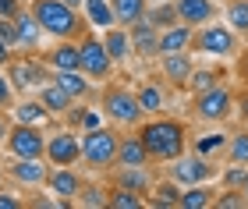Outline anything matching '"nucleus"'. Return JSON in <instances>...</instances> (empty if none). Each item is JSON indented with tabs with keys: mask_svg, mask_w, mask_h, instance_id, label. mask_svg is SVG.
Returning a JSON list of instances; mask_svg holds the SVG:
<instances>
[{
	"mask_svg": "<svg viewBox=\"0 0 248 209\" xmlns=\"http://www.w3.org/2000/svg\"><path fill=\"white\" fill-rule=\"evenodd\" d=\"M139 138H142L145 152H149V160H160V163H174L188 149V131H185L181 120H174V117L145 120L139 128Z\"/></svg>",
	"mask_w": 248,
	"mask_h": 209,
	"instance_id": "nucleus-1",
	"label": "nucleus"
},
{
	"mask_svg": "<svg viewBox=\"0 0 248 209\" xmlns=\"http://www.w3.org/2000/svg\"><path fill=\"white\" fill-rule=\"evenodd\" d=\"M29 11L36 15V21L43 25V32L53 39H71L78 29H82V18H78L75 7H67L64 0H32Z\"/></svg>",
	"mask_w": 248,
	"mask_h": 209,
	"instance_id": "nucleus-2",
	"label": "nucleus"
},
{
	"mask_svg": "<svg viewBox=\"0 0 248 209\" xmlns=\"http://www.w3.org/2000/svg\"><path fill=\"white\" fill-rule=\"evenodd\" d=\"M117 146H121V138L110 128L85 131L82 135V160L89 167H96V170H110L117 163Z\"/></svg>",
	"mask_w": 248,
	"mask_h": 209,
	"instance_id": "nucleus-3",
	"label": "nucleus"
},
{
	"mask_svg": "<svg viewBox=\"0 0 248 209\" xmlns=\"http://www.w3.org/2000/svg\"><path fill=\"white\" fill-rule=\"evenodd\" d=\"M4 146L15 160H43L46 156V135H43L39 124H18L15 120L7 138H4Z\"/></svg>",
	"mask_w": 248,
	"mask_h": 209,
	"instance_id": "nucleus-4",
	"label": "nucleus"
},
{
	"mask_svg": "<svg viewBox=\"0 0 248 209\" xmlns=\"http://www.w3.org/2000/svg\"><path fill=\"white\" fill-rule=\"evenodd\" d=\"M191 46L209 53V57H234V50H238V32L231 25H213V21H206V25L195 32Z\"/></svg>",
	"mask_w": 248,
	"mask_h": 209,
	"instance_id": "nucleus-5",
	"label": "nucleus"
},
{
	"mask_svg": "<svg viewBox=\"0 0 248 209\" xmlns=\"http://www.w3.org/2000/svg\"><path fill=\"white\" fill-rule=\"evenodd\" d=\"M103 114L114 120V124H142L145 110L139 106V96H131L128 89H121V85H114V89H107L103 96Z\"/></svg>",
	"mask_w": 248,
	"mask_h": 209,
	"instance_id": "nucleus-6",
	"label": "nucleus"
},
{
	"mask_svg": "<svg viewBox=\"0 0 248 209\" xmlns=\"http://www.w3.org/2000/svg\"><path fill=\"white\" fill-rule=\"evenodd\" d=\"M231 110H234V96H231V89H223V85L195 92V114L202 120H213V124H217V120H227Z\"/></svg>",
	"mask_w": 248,
	"mask_h": 209,
	"instance_id": "nucleus-7",
	"label": "nucleus"
},
{
	"mask_svg": "<svg viewBox=\"0 0 248 209\" xmlns=\"http://www.w3.org/2000/svg\"><path fill=\"white\" fill-rule=\"evenodd\" d=\"M213 174H217V167H213L206 156H199V152L195 156H185L181 152V156L174 160V167H170V178L181 184V188H188V184H206Z\"/></svg>",
	"mask_w": 248,
	"mask_h": 209,
	"instance_id": "nucleus-8",
	"label": "nucleus"
},
{
	"mask_svg": "<svg viewBox=\"0 0 248 209\" xmlns=\"http://www.w3.org/2000/svg\"><path fill=\"white\" fill-rule=\"evenodd\" d=\"M78 50H82V71L89 75V78H110V71H114V60H110L103 39L85 36L82 43H78Z\"/></svg>",
	"mask_w": 248,
	"mask_h": 209,
	"instance_id": "nucleus-9",
	"label": "nucleus"
},
{
	"mask_svg": "<svg viewBox=\"0 0 248 209\" xmlns=\"http://www.w3.org/2000/svg\"><path fill=\"white\" fill-rule=\"evenodd\" d=\"M46 160L53 167H75L82 160V138L75 131H57L46 138Z\"/></svg>",
	"mask_w": 248,
	"mask_h": 209,
	"instance_id": "nucleus-10",
	"label": "nucleus"
},
{
	"mask_svg": "<svg viewBox=\"0 0 248 209\" xmlns=\"http://www.w3.org/2000/svg\"><path fill=\"white\" fill-rule=\"evenodd\" d=\"M7 78H11V89H32V85L46 82V71L32 57H11L7 60Z\"/></svg>",
	"mask_w": 248,
	"mask_h": 209,
	"instance_id": "nucleus-11",
	"label": "nucleus"
},
{
	"mask_svg": "<svg viewBox=\"0 0 248 209\" xmlns=\"http://www.w3.org/2000/svg\"><path fill=\"white\" fill-rule=\"evenodd\" d=\"M128 36H131V50L139 53V57H160V29L149 25L145 18L135 21L128 29Z\"/></svg>",
	"mask_w": 248,
	"mask_h": 209,
	"instance_id": "nucleus-12",
	"label": "nucleus"
},
{
	"mask_svg": "<svg viewBox=\"0 0 248 209\" xmlns=\"http://www.w3.org/2000/svg\"><path fill=\"white\" fill-rule=\"evenodd\" d=\"M7 174L15 178L18 184H25V188H43L50 178V167H43L39 160H15L7 167Z\"/></svg>",
	"mask_w": 248,
	"mask_h": 209,
	"instance_id": "nucleus-13",
	"label": "nucleus"
},
{
	"mask_svg": "<svg viewBox=\"0 0 248 209\" xmlns=\"http://www.w3.org/2000/svg\"><path fill=\"white\" fill-rule=\"evenodd\" d=\"M191 39H195V25L177 21V25L163 29V32H160V57H163V53H181V50H188Z\"/></svg>",
	"mask_w": 248,
	"mask_h": 209,
	"instance_id": "nucleus-14",
	"label": "nucleus"
},
{
	"mask_svg": "<svg viewBox=\"0 0 248 209\" xmlns=\"http://www.w3.org/2000/svg\"><path fill=\"white\" fill-rule=\"evenodd\" d=\"M46 188H50L53 195H61V199H75V195L82 192V181H78V174H75L71 167H50Z\"/></svg>",
	"mask_w": 248,
	"mask_h": 209,
	"instance_id": "nucleus-15",
	"label": "nucleus"
},
{
	"mask_svg": "<svg viewBox=\"0 0 248 209\" xmlns=\"http://www.w3.org/2000/svg\"><path fill=\"white\" fill-rule=\"evenodd\" d=\"M177 4V15H181L185 25H206V21H213V15H217V4L213 0H174Z\"/></svg>",
	"mask_w": 248,
	"mask_h": 209,
	"instance_id": "nucleus-16",
	"label": "nucleus"
},
{
	"mask_svg": "<svg viewBox=\"0 0 248 209\" xmlns=\"http://www.w3.org/2000/svg\"><path fill=\"white\" fill-rule=\"evenodd\" d=\"M18 46L21 50H36L39 46V39L46 36V32H43V25L36 21V15H32V11H18Z\"/></svg>",
	"mask_w": 248,
	"mask_h": 209,
	"instance_id": "nucleus-17",
	"label": "nucleus"
},
{
	"mask_svg": "<svg viewBox=\"0 0 248 209\" xmlns=\"http://www.w3.org/2000/svg\"><path fill=\"white\" fill-rule=\"evenodd\" d=\"M50 68L53 71H82V50L71 39H61V46L50 53Z\"/></svg>",
	"mask_w": 248,
	"mask_h": 209,
	"instance_id": "nucleus-18",
	"label": "nucleus"
},
{
	"mask_svg": "<svg viewBox=\"0 0 248 209\" xmlns=\"http://www.w3.org/2000/svg\"><path fill=\"white\" fill-rule=\"evenodd\" d=\"M82 15L93 29H114L117 25V15H114V7H110V0H85Z\"/></svg>",
	"mask_w": 248,
	"mask_h": 209,
	"instance_id": "nucleus-19",
	"label": "nucleus"
},
{
	"mask_svg": "<svg viewBox=\"0 0 248 209\" xmlns=\"http://www.w3.org/2000/svg\"><path fill=\"white\" fill-rule=\"evenodd\" d=\"M149 163V152H145L142 138L131 135V138H121L117 146V167H145Z\"/></svg>",
	"mask_w": 248,
	"mask_h": 209,
	"instance_id": "nucleus-20",
	"label": "nucleus"
},
{
	"mask_svg": "<svg viewBox=\"0 0 248 209\" xmlns=\"http://www.w3.org/2000/svg\"><path fill=\"white\" fill-rule=\"evenodd\" d=\"M39 103L46 106L50 114H67L75 100H71V96H67V92L61 89V85L50 78V82H43V85H39Z\"/></svg>",
	"mask_w": 248,
	"mask_h": 209,
	"instance_id": "nucleus-21",
	"label": "nucleus"
},
{
	"mask_svg": "<svg viewBox=\"0 0 248 209\" xmlns=\"http://www.w3.org/2000/svg\"><path fill=\"white\" fill-rule=\"evenodd\" d=\"M103 46H107V53H110V60H114V64H124V60H128L131 57V36H128V32H124V29H107V36H103Z\"/></svg>",
	"mask_w": 248,
	"mask_h": 209,
	"instance_id": "nucleus-22",
	"label": "nucleus"
},
{
	"mask_svg": "<svg viewBox=\"0 0 248 209\" xmlns=\"http://www.w3.org/2000/svg\"><path fill=\"white\" fill-rule=\"evenodd\" d=\"M53 82H57L71 100H85L89 89H93V82H89L85 71H57V75H53Z\"/></svg>",
	"mask_w": 248,
	"mask_h": 209,
	"instance_id": "nucleus-23",
	"label": "nucleus"
},
{
	"mask_svg": "<svg viewBox=\"0 0 248 209\" xmlns=\"http://www.w3.org/2000/svg\"><path fill=\"white\" fill-rule=\"evenodd\" d=\"M191 71H195V68H191V57H188L185 50H181V53H163V75H167L174 85H185Z\"/></svg>",
	"mask_w": 248,
	"mask_h": 209,
	"instance_id": "nucleus-24",
	"label": "nucleus"
},
{
	"mask_svg": "<svg viewBox=\"0 0 248 209\" xmlns=\"http://www.w3.org/2000/svg\"><path fill=\"white\" fill-rule=\"evenodd\" d=\"M149 206H153V209H177V206H181V184H177L174 178L153 184V199H149Z\"/></svg>",
	"mask_w": 248,
	"mask_h": 209,
	"instance_id": "nucleus-25",
	"label": "nucleus"
},
{
	"mask_svg": "<svg viewBox=\"0 0 248 209\" xmlns=\"http://www.w3.org/2000/svg\"><path fill=\"white\" fill-rule=\"evenodd\" d=\"M117 188H128V192L145 195L153 188V181H149V174H145V167H121L117 170Z\"/></svg>",
	"mask_w": 248,
	"mask_h": 209,
	"instance_id": "nucleus-26",
	"label": "nucleus"
},
{
	"mask_svg": "<svg viewBox=\"0 0 248 209\" xmlns=\"http://www.w3.org/2000/svg\"><path fill=\"white\" fill-rule=\"evenodd\" d=\"M145 21L156 25V29H170V25L181 21V15H177V4H174V0H160L156 7H145Z\"/></svg>",
	"mask_w": 248,
	"mask_h": 209,
	"instance_id": "nucleus-27",
	"label": "nucleus"
},
{
	"mask_svg": "<svg viewBox=\"0 0 248 209\" xmlns=\"http://www.w3.org/2000/svg\"><path fill=\"white\" fill-rule=\"evenodd\" d=\"M213 199H217L213 188H206V184H188V188H181V206L177 209H209Z\"/></svg>",
	"mask_w": 248,
	"mask_h": 209,
	"instance_id": "nucleus-28",
	"label": "nucleus"
},
{
	"mask_svg": "<svg viewBox=\"0 0 248 209\" xmlns=\"http://www.w3.org/2000/svg\"><path fill=\"white\" fill-rule=\"evenodd\" d=\"M11 114H15V120L18 124H46V117H50V110L43 106L39 100H25V103H18L15 110H11Z\"/></svg>",
	"mask_w": 248,
	"mask_h": 209,
	"instance_id": "nucleus-29",
	"label": "nucleus"
},
{
	"mask_svg": "<svg viewBox=\"0 0 248 209\" xmlns=\"http://www.w3.org/2000/svg\"><path fill=\"white\" fill-rule=\"evenodd\" d=\"M227 142H231V135H223V131H206V135L195 142V152L213 160V156H220V152H227Z\"/></svg>",
	"mask_w": 248,
	"mask_h": 209,
	"instance_id": "nucleus-30",
	"label": "nucleus"
},
{
	"mask_svg": "<svg viewBox=\"0 0 248 209\" xmlns=\"http://www.w3.org/2000/svg\"><path fill=\"white\" fill-rule=\"evenodd\" d=\"M110 7L121 25H135L139 18H145V0H110Z\"/></svg>",
	"mask_w": 248,
	"mask_h": 209,
	"instance_id": "nucleus-31",
	"label": "nucleus"
},
{
	"mask_svg": "<svg viewBox=\"0 0 248 209\" xmlns=\"http://www.w3.org/2000/svg\"><path fill=\"white\" fill-rule=\"evenodd\" d=\"M135 96H139V106L145 110V114H160V110H163V103H167L163 89H160V85H153V82H145V85H142V89L135 92Z\"/></svg>",
	"mask_w": 248,
	"mask_h": 209,
	"instance_id": "nucleus-32",
	"label": "nucleus"
},
{
	"mask_svg": "<svg viewBox=\"0 0 248 209\" xmlns=\"http://www.w3.org/2000/svg\"><path fill=\"white\" fill-rule=\"evenodd\" d=\"M227 25L238 32V36H248V0H231V7H227Z\"/></svg>",
	"mask_w": 248,
	"mask_h": 209,
	"instance_id": "nucleus-33",
	"label": "nucleus"
},
{
	"mask_svg": "<svg viewBox=\"0 0 248 209\" xmlns=\"http://www.w3.org/2000/svg\"><path fill=\"white\" fill-rule=\"evenodd\" d=\"M107 206H114V209H142L145 199L139 192H128V188H117V192H110L107 195Z\"/></svg>",
	"mask_w": 248,
	"mask_h": 209,
	"instance_id": "nucleus-34",
	"label": "nucleus"
},
{
	"mask_svg": "<svg viewBox=\"0 0 248 209\" xmlns=\"http://www.w3.org/2000/svg\"><path fill=\"white\" fill-rule=\"evenodd\" d=\"M227 156H231V163H248V131L231 135V142H227Z\"/></svg>",
	"mask_w": 248,
	"mask_h": 209,
	"instance_id": "nucleus-35",
	"label": "nucleus"
},
{
	"mask_svg": "<svg viewBox=\"0 0 248 209\" xmlns=\"http://www.w3.org/2000/svg\"><path fill=\"white\" fill-rule=\"evenodd\" d=\"M245 181H248V163H231L223 174V188H245Z\"/></svg>",
	"mask_w": 248,
	"mask_h": 209,
	"instance_id": "nucleus-36",
	"label": "nucleus"
},
{
	"mask_svg": "<svg viewBox=\"0 0 248 209\" xmlns=\"http://www.w3.org/2000/svg\"><path fill=\"white\" fill-rule=\"evenodd\" d=\"M213 206H217V209H241V206H248V202H245V192H241V188H227L223 195L213 199Z\"/></svg>",
	"mask_w": 248,
	"mask_h": 209,
	"instance_id": "nucleus-37",
	"label": "nucleus"
},
{
	"mask_svg": "<svg viewBox=\"0 0 248 209\" xmlns=\"http://www.w3.org/2000/svg\"><path fill=\"white\" fill-rule=\"evenodd\" d=\"M75 202H78V206H96V209H99V206H107V192H103V188H82V192L75 195Z\"/></svg>",
	"mask_w": 248,
	"mask_h": 209,
	"instance_id": "nucleus-38",
	"label": "nucleus"
},
{
	"mask_svg": "<svg viewBox=\"0 0 248 209\" xmlns=\"http://www.w3.org/2000/svg\"><path fill=\"white\" fill-rule=\"evenodd\" d=\"M185 85H191L195 92H202V89H213V85H217V75H209V71H191Z\"/></svg>",
	"mask_w": 248,
	"mask_h": 209,
	"instance_id": "nucleus-39",
	"label": "nucleus"
},
{
	"mask_svg": "<svg viewBox=\"0 0 248 209\" xmlns=\"http://www.w3.org/2000/svg\"><path fill=\"white\" fill-rule=\"evenodd\" d=\"M0 39H4L11 50L18 46V21L15 18H0Z\"/></svg>",
	"mask_w": 248,
	"mask_h": 209,
	"instance_id": "nucleus-40",
	"label": "nucleus"
},
{
	"mask_svg": "<svg viewBox=\"0 0 248 209\" xmlns=\"http://www.w3.org/2000/svg\"><path fill=\"white\" fill-rule=\"evenodd\" d=\"M103 110H82V120H78V124H82L85 131H96V128H103Z\"/></svg>",
	"mask_w": 248,
	"mask_h": 209,
	"instance_id": "nucleus-41",
	"label": "nucleus"
},
{
	"mask_svg": "<svg viewBox=\"0 0 248 209\" xmlns=\"http://www.w3.org/2000/svg\"><path fill=\"white\" fill-rule=\"evenodd\" d=\"M11 92H15V89H11V78H7L4 71H0V110L11 106Z\"/></svg>",
	"mask_w": 248,
	"mask_h": 209,
	"instance_id": "nucleus-42",
	"label": "nucleus"
},
{
	"mask_svg": "<svg viewBox=\"0 0 248 209\" xmlns=\"http://www.w3.org/2000/svg\"><path fill=\"white\" fill-rule=\"evenodd\" d=\"M21 0H0V18H18Z\"/></svg>",
	"mask_w": 248,
	"mask_h": 209,
	"instance_id": "nucleus-43",
	"label": "nucleus"
},
{
	"mask_svg": "<svg viewBox=\"0 0 248 209\" xmlns=\"http://www.w3.org/2000/svg\"><path fill=\"white\" fill-rule=\"evenodd\" d=\"M0 209H21V199L11 192H0Z\"/></svg>",
	"mask_w": 248,
	"mask_h": 209,
	"instance_id": "nucleus-44",
	"label": "nucleus"
},
{
	"mask_svg": "<svg viewBox=\"0 0 248 209\" xmlns=\"http://www.w3.org/2000/svg\"><path fill=\"white\" fill-rule=\"evenodd\" d=\"M11 60V46H7V43L4 39H0V68H4V64Z\"/></svg>",
	"mask_w": 248,
	"mask_h": 209,
	"instance_id": "nucleus-45",
	"label": "nucleus"
},
{
	"mask_svg": "<svg viewBox=\"0 0 248 209\" xmlns=\"http://www.w3.org/2000/svg\"><path fill=\"white\" fill-rule=\"evenodd\" d=\"M7 131H11V128H7V120H4V117H0V142H4V138H7Z\"/></svg>",
	"mask_w": 248,
	"mask_h": 209,
	"instance_id": "nucleus-46",
	"label": "nucleus"
},
{
	"mask_svg": "<svg viewBox=\"0 0 248 209\" xmlns=\"http://www.w3.org/2000/svg\"><path fill=\"white\" fill-rule=\"evenodd\" d=\"M64 4H67V7H75V11H78V7H82V4H85V0H64Z\"/></svg>",
	"mask_w": 248,
	"mask_h": 209,
	"instance_id": "nucleus-47",
	"label": "nucleus"
},
{
	"mask_svg": "<svg viewBox=\"0 0 248 209\" xmlns=\"http://www.w3.org/2000/svg\"><path fill=\"white\" fill-rule=\"evenodd\" d=\"M241 106H245V110H241V114H245V117H248V92H245V96H241Z\"/></svg>",
	"mask_w": 248,
	"mask_h": 209,
	"instance_id": "nucleus-48",
	"label": "nucleus"
},
{
	"mask_svg": "<svg viewBox=\"0 0 248 209\" xmlns=\"http://www.w3.org/2000/svg\"><path fill=\"white\" fill-rule=\"evenodd\" d=\"M241 192H245V202H248V181H245V188H241Z\"/></svg>",
	"mask_w": 248,
	"mask_h": 209,
	"instance_id": "nucleus-49",
	"label": "nucleus"
},
{
	"mask_svg": "<svg viewBox=\"0 0 248 209\" xmlns=\"http://www.w3.org/2000/svg\"><path fill=\"white\" fill-rule=\"evenodd\" d=\"M21 4H32V0H21Z\"/></svg>",
	"mask_w": 248,
	"mask_h": 209,
	"instance_id": "nucleus-50",
	"label": "nucleus"
},
{
	"mask_svg": "<svg viewBox=\"0 0 248 209\" xmlns=\"http://www.w3.org/2000/svg\"><path fill=\"white\" fill-rule=\"evenodd\" d=\"M213 4H220V0H213Z\"/></svg>",
	"mask_w": 248,
	"mask_h": 209,
	"instance_id": "nucleus-51",
	"label": "nucleus"
}]
</instances>
